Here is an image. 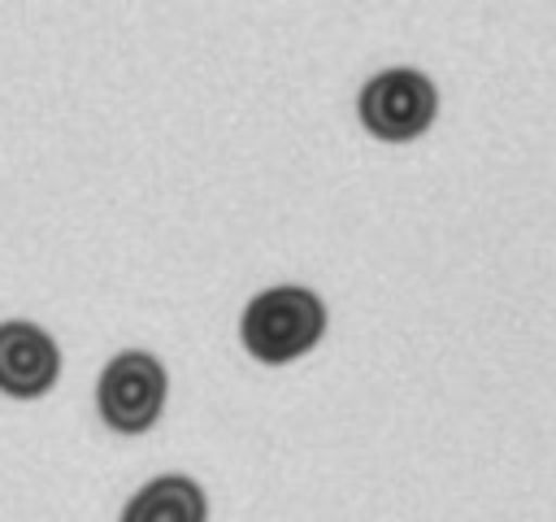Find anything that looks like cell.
Instances as JSON below:
<instances>
[{
    "mask_svg": "<svg viewBox=\"0 0 556 522\" xmlns=\"http://www.w3.org/2000/svg\"><path fill=\"white\" fill-rule=\"evenodd\" d=\"M321 335H326V300L300 283H278L256 291L239 318L243 348L265 365H287L313 352Z\"/></svg>",
    "mask_w": 556,
    "mask_h": 522,
    "instance_id": "6da1fadb",
    "label": "cell"
},
{
    "mask_svg": "<svg viewBox=\"0 0 556 522\" xmlns=\"http://www.w3.org/2000/svg\"><path fill=\"white\" fill-rule=\"evenodd\" d=\"M356 117L369 135H378L387 144H408L434 126L439 91H434L430 74H421L413 65H391V70H378L374 78H365V87L356 96Z\"/></svg>",
    "mask_w": 556,
    "mask_h": 522,
    "instance_id": "7a4b0ae2",
    "label": "cell"
},
{
    "mask_svg": "<svg viewBox=\"0 0 556 522\" xmlns=\"http://www.w3.org/2000/svg\"><path fill=\"white\" fill-rule=\"evenodd\" d=\"M165 391H169V374H165L161 357L148 348H122L100 370L96 409L109 431L143 435L148 426H156V418L165 409Z\"/></svg>",
    "mask_w": 556,
    "mask_h": 522,
    "instance_id": "3957f363",
    "label": "cell"
},
{
    "mask_svg": "<svg viewBox=\"0 0 556 522\" xmlns=\"http://www.w3.org/2000/svg\"><path fill=\"white\" fill-rule=\"evenodd\" d=\"M56 378H61L56 339L26 318L0 322V391L13 400H35L52 391Z\"/></svg>",
    "mask_w": 556,
    "mask_h": 522,
    "instance_id": "277c9868",
    "label": "cell"
},
{
    "mask_svg": "<svg viewBox=\"0 0 556 522\" xmlns=\"http://www.w3.org/2000/svg\"><path fill=\"white\" fill-rule=\"evenodd\" d=\"M117 522H208V496L191 474H156L126 500Z\"/></svg>",
    "mask_w": 556,
    "mask_h": 522,
    "instance_id": "5b68a950",
    "label": "cell"
}]
</instances>
